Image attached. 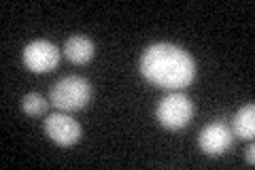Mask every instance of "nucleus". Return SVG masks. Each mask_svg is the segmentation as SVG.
<instances>
[{
	"label": "nucleus",
	"instance_id": "39448f33",
	"mask_svg": "<svg viewBox=\"0 0 255 170\" xmlns=\"http://www.w3.org/2000/svg\"><path fill=\"white\" fill-rule=\"evenodd\" d=\"M43 128H45V134L55 145H62V147H70V145H75L81 139V126L70 115H64V113H51L45 119Z\"/></svg>",
	"mask_w": 255,
	"mask_h": 170
},
{
	"label": "nucleus",
	"instance_id": "f03ea898",
	"mask_svg": "<svg viewBox=\"0 0 255 170\" xmlns=\"http://www.w3.org/2000/svg\"><path fill=\"white\" fill-rule=\"evenodd\" d=\"M49 98L53 107H58L60 111H81L92 98V87L83 77L68 75L55 81L49 92Z\"/></svg>",
	"mask_w": 255,
	"mask_h": 170
},
{
	"label": "nucleus",
	"instance_id": "20e7f679",
	"mask_svg": "<svg viewBox=\"0 0 255 170\" xmlns=\"http://www.w3.org/2000/svg\"><path fill=\"white\" fill-rule=\"evenodd\" d=\"M58 62H60L58 47L45 38L32 40L30 45H26V49H23V64H26L28 70L36 72V75L53 70L58 66Z\"/></svg>",
	"mask_w": 255,
	"mask_h": 170
},
{
	"label": "nucleus",
	"instance_id": "7ed1b4c3",
	"mask_svg": "<svg viewBox=\"0 0 255 170\" xmlns=\"http://www.w3.org/2000/svg\"><path fill=\"white\" fill-rule=\"evenodd\" d=\"M194 117V104L183 94H168L157 104V121L168 130H181Z\"/></svg>",
	"mask_w": 255,
	"mask_h": 170
},
{
	"label": "nucleus",
	"instance_id": "0eeeda50",
	"mask_svg": "<svg viewBox=\"0 0 255 170\" xmlns=\"http://www.w3.org/2000/svg\"><path fill=\"white\" fill-rule=\"evenodd\" d=\"M94 53H96L94 40L83 34H75L66 38V43H64V55L73 64H87L94 58Z\"/></svg>",
	"mask_w": 255,
	"mask_h": 170
},
{
	"label": "nucleus",
	"instance_id": "1a4fd4ad",
	"mask_svg": "<svg viewBox=\"0 0 255 170\" xmlns=\"http://www.w3.org/2000/svg\"><path fill=\"white\" fill-rule=\"evenodd\" d=\"M21 109H23V113H28V115L38 117V115H43V113H45V109H47V100L43 98L41 94L30 92V94L23 96V100H21Z\"/></svg>",
	"mask_w": 255,
	"mask_h": 170
},
{
	"label": "nucleus",
	"instance_id": "423d86ee",
	"mask_svg": "<svg viewBox=\"0 0 255 170\" xmlns=\"http://www.w3.org/2000/svg\"><path fill=\"white\" fill-rule=\"evenodd\" d=\"M234 143V134L230 130L228 124L223 121H213V124L204 126L200 136H198V145L206 156H221L226 153Z\"/></svg>",
	"mask_w": 255,
	"mask_h": 170
},
{
	"label": "nucleus",
	"instance_id": "6e6552de",
	"mask_svg": "<svg viewBox=\"0 0 255 170\" xmlns=\"http://www.w3.org/2000/svg\"><path fill=\"white\" fill-rule=\"evenodd\" d=\"M232 134L243 141H251L255 134V104H245L238 109L232 121Z\"/></svg>",
	"mask_w": 255,
	"mask_h": 170
},
{
	"label": "nucleus",
	"instance_id": "f257e3e1",
	"mask_svg": "<svg viewBox=\"0 0 255 170\" xmlns=\"http://www.w3.org/2000/svg\"><path fill=\"white\" fill-rule=\"evenodd\" d=\"M140 72L149 83L168 90H183L196 77L194 58L172 43H155L140 55Z\"/></svg>",
	"mask_w": 255,
	"mask_h": 170
},
{
	"label": "nucleus",
	"instance_id": "9d476101",
	"mask_svg": "<svg viewBox=\"0 0 255 170\" xmlns=\"http://www.w3.org/2000/svg\"><path fill=\"white\" fill-rule=\"evenodd\" d=\"M253 162H255V147L251 145L249 151H247V164H253Z\"/></svg>",
	"mask_w": 255,
	"mask_h": 170
}]
</instances>
